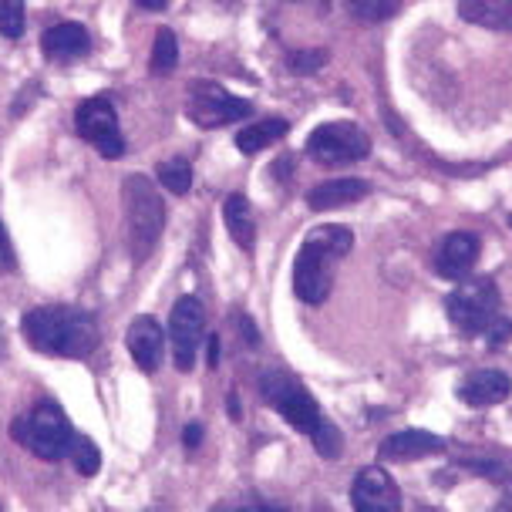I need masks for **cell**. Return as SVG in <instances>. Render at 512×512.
Wrapping results in <instances>:
<instances>
[{
	"instance_id": "cell-7",
	"label": "cell",
	"mask_w": 512,
	"mask_h": 512,
	"mask_svg": "<svg viewBox=\"0 0 512 512\" xmlns=\"http://www.w3.org/2000/svg\"><path fill=\"white\" fill-rule=\"evenodd\" d=\"M337 263H341V256L324 250L314 236H307L297 253V263H294V294L310 307L324 304V300L331 297Z\"/></svg>"
},
{
	"instance_id": "cell-12",
	"label": "cell",
	"mask_w": 512,
	"mask_h": 512,
	"mask_svg": "<svg viewBox=\"0 0 512 512\" xmlns=\"http://www.w3.org/2000/svg\"><path fill=\"white\" fill-rule=\"evenodd\" d=\"M445 452V438L435 432H422V428H405L395 432L381 442V459L384 462H415L428 459V455H442Z\"/></svg>"
},
{
	"instance_id": "cell-5",
	"label": "cell",
	"mask_w": 512,
	"mask_h": 512,
	"mask_svg": "<svg viewBox=\"0 0 512 512\" xmlns=\"http://www.w3.org/2000/svg\"><path fill=\"white\" fill-rule=\"evenodd\" d=\"M307 155L327 169L351 166V162H361L371 155V139L361 125L344 122V118L341 122H324L307 135Z\"/></svg>"
},
{
	"instance_id": "cell-22",
	"label": "cell",
	"mask_w": 512,
	"mask_h": 512,
	"mask_svg": "<svg viewBox=\"0 0 512 512\" xmlns=\"http://www.w3.org/2000/svg\"><path fill=\"white\" fill-rule=\"evenodd\" d=\"M155 176H159V182L172 192V196H186V192L192 189V169H189V162H186V159L159 162Z\"/></svg>"
},
{
	"instance_id": "cell-25",
	"label": "cell",
	"mask_w": 512,
	"mask_h": 512,
	"mask_svg": "<svg viewBox=\"0 0 512 512\" xmlns=\"http://www.w3.org/2000/svg\"><path fill=\"white\" fill-rule=\"evenodd\" d=\"M310 438H314V448L324 455V459H337V455H341V432L334 428L331 418H324V425H320Z\"/></svg>"
},
{
	"instance_id": "cell-15",
	"label": "cell",
	"mask_w": 512,
	"mask_h": 512,
	"mask_svg": "<svg viewBox=\"0 0 512 512\" xmlns=\"http://www.w3.org/2000/svg\"><path fill=\"white\" fill-rule=\"evenodd\" d=\"M371 196V182L358 179V176H337V179H324L320 186L307 192V206L314 213H327V209H341L351 206L358 199Z\"/></svg>"
},
{
	"instance_id": "cell-27",
	"label": "cell",
	"mask_w": 512,
	"mask_h": 512,
	"mask_svg": "<svg viewBox=\"0 0 512 512\" xmlns=\"http://www.w3.org/2000/svg\"><path fill=\"white\" fill-rule=\"evenodd\" d=\"M17 267V256H14V243L11 236H7V226L0 223V270H14Z\"/></svg>"
},
{
	"instance_id": "cell-36",
	"label": "cell",
	"mask_w": 512,
	"mask_h": 512,
	"mask_svg": "<svg viewBox=\"0 0 512 512\" xmlns=\"http://www.w3.org/2000/svg\"><path fill=\"white\" fill-rule=\"evenodd\" d=\"M509 479H512V469H509Z\"/></svg>"
},
{
	"instance_id": "cell-18",
	"label": "cell",
	"mask_w": 512,
	"mask_h": 512,
	"mask_svg": "<svg viewBox=\"0 0 512 512\" xmlns=\"http://www.w3.org/2000/svg\"><path fill=\"white\" fill-rule=\"evenodd\" d=\"M287 132H290V122H287V118H280V115L263 118V122H250V125H243L240 132H236V149H240L243 155H256V152L270 149L273 142H280Z\"/></svg>"
},
{
	"instance_id": "cell-20",
	"label": "cell",
	"mask_w": 512,
	"mask_h": 512,
	"mask_svg": "<svg viewBox=\"0 0 512 512\" xmlns=\"http://www.w3.org/2000/svg\"><path fill=\"white\" fill-rule=\"evenodd\" d=\"M459 14L469 24L512 31V0H459Z\"/></svg>"
},
{
	"instance_id": "cell-6",
	"label": "cell",
	"mask_w": 512,
	"mask_h": 512,
	"mask_svg": "<svg viewBox=\"0 0 512 512\" xmlns=\"http://www.w3.org/2000/svg\"><path fill=\"white\" fill-rule=\"evenodd\" d=\"M263 398L270 401L273 408L287 418L290 428H297L300 435H314L320 425H324V411L314 401V395L304 388L300 381L290 378L287 371H267L263 374Z\"/></svg>"
},
{
	"instance_id": "cell-24",
	"label": "cell",
	"mask_w": 512,
	"mask_h": 512,
	"mask_svg": "<svg viewBox=\"0 0 512 512\" xmlns=\"http://www.w3.org/2000/svg\"><path fill=\"white\" fill-rule=\"evenodd\" d=\"M0 34L4 38L24 34V0H0Z\"/></svg>"
},
{
	"instance_id": "cell-17",
	"label": "cell",
	"mask_w": 512,
	"mask_h": 512,
	"mask_svg": "<svg viewBox=\"0 0 512 512\" xmlns=\"http://www.w3.org/2000/svg\"><path fill=\"white\" fill-rule=\"evenodd\" d=\"M91 41H88V31L81 24H54L44 31L41 38V51L48 54L51 61H71V58H81L88 54Z\"/></svg>"
},
{
	"instance_id": "cell-31",
	"label": "cell",
	"mask_w": 512,
	"mask_h": 512,
	"mask_svg": "<svg viewBox=\"0 0 512 512\" xmlns=\"http://www.w3.org/2000/svg\"><path fill=\"white\" fill-rule=\"evenodd\" d=\"M182 442H186L189 448H196L199 442H203V428H199V425H189L186 432H182Z\"/></svg>"
},
{
	"instance_id": "cell-26",
	"label": "cell",
	"mask_w": 512,
	"mask_h": 512,
	"mask_svg": "<svg viewBox=\"0 0 512 512\" xmlns=\"http://www.w3.org/2000/svg\"><path fill=\"white\" fill-rule=\"evenodd\" d=\"M324 61H327L324 51H297V54H290V71H300V75H314V71Z\"/></svg>"
},
{
	"instance_id": "cell-8",
	"label": "cell",
	"mask_w": 512,
	"mask_h": 512,
	"mask_svg": "<svg viewBox=\"0 0 512 512\" xmlns=\"http://www.w3.org/2000/svg\"><path fill=\"white\" fill-rule=\"evenodd\" d=\"M75 125H78L81 139H88L105 159H122L125 155V139H122V128H118L115 105L108 102L105 95H95V98H88V102H81Z\"/></svg>"
},
{
	"instance_id": "cell-23",
	"label": "cell",
	"mask_w": 512,
	"mask_h": 512,
	"mask_svg": "<svg viewBox=\"0 0 512 512\" xmlns=\"http://www.w3.org/2000/svg\"><path fill=\"white\" fill-rule=\"evenodd\" d=\"M71 459H75V469L91 479V475H98L102 469V452H98V445L91 442L88 435H75V445H71Z\"/></svg>"
},
{
	"instance_id": "cell-19",
	"label": "cell",
	"mask_w": 512,
	"mask_h": 512,
	"mask_svg": "<svg viewBox=\"0 0 512 512\" xmlns=\"http://www.w3.org/2000/svg\"><path fill=\"white\" fill-rule=\"evenodd\" d=\"M223 219H226V230H230L233 243L250 253L256 246V219H253L250 199H246L243 192H233L223 203Z\"/></svg>"
},
{
	"instance_id": "cell-21",
	"label": "cell",
	"mask_w": 512,
	"mask_h": 512,
	"mask_svg": "<svg viewBox=\"0 0 512 512\" xmlns=\"http://www.w3.org/2000/svg\"><path fill=\"white\" fill-rule=\"evenodd\" d=\"M176 64H179V41L169 27H162L152 44V75H172Z\"/></svg>"
},
{
	"instance_id": "cell-3",
	"label": "cell",
	"mask_w": 512,
	"mask_h": 512,
	"mask_svg": "<svg viewBox=\"0 0 512 512\" xmlns=\"http://www.w3.org/2000/svg\"><path fill=\"white\" fill-rule=\"evenodd\" d=\"M499 304H502V297H499L496 280L475 277V280H459V287L445 300V310H448V320H452L462 334L479 337L502 317Z\"/></svg>"
},
{
	"instance_id": "cell-11",
	"label": "cell",
	"mask_w": 512,
	"mask_h": 512,
	"mask_svg": "<svg viewBox=\"0 0 512 512\" xmlns=\"http://www.w3.org/2000/svg\"><path fill=\"white\" fill-rule=\"evenodd\" d=\"M354 512H401V489L388 472L371 465L361 469L351 489Z\"/></svg>"
},
{
	"instance_id": "cell-34",
	"label": "cell",
	"mask_w": 512,
	"mask_h": 512,
	"mask_svg": "<svg viewBox=\"0 0 512 512\" xmlns=\"http://www.w3.org/2000/svg\"><path fill=\"white\" fill-rule=\"evenodd\" d=\"M219 512H260V509H253V506H236V509H219Z\"/></svg>"
},
{
	"instance_id": "cell-2",
	"label": "cell",
	"mask_w": 512,
	"mask_h": 512,
	"mask_svg": "<svg viewBox=\"0 0 512 512\" xmlns=\"http://www.w3.org/2000/svg\"><path fill=\"white\" fill-rule=\"evenodd\" d=\"M122 203H125L128 246H132L135 263H145L162 240L166 206H162V196L155 192L149 176H128L122 182Z\"/></svg>"
},
{
	"instance_id": "cell-9",
	"label": "cell",
	"mask_w": 512,
	"mask_h": 512,
	"mask_svg": "<svg viewBox=\"0 0 512 512\" xmlns=\"http://www.w3.org/2000/svg\"><path fill=\"white\" fill-rule=\"evenodd\" d=\"M203 331H206V310L199 304V297H179L169 314V341L179 371H192L196 351L203 344Z\"/></svg>"
},
{
	"instance_id": "cell-14",
	"label": "cell",
	"mask_w": 512,
	"mask_h": 512,
	"mask_svg": "<svg viewBox=\"0 0 512 512\" xmlns=\"http://www.w3.org/2000/svg\"><path fill=\"white\" fill-rule=\"evenodd\" d=\"M125 344H128V354L135 358V364H139L145 374H152L162 364V344H166V334H162L159 320L142 314L128 324Z\"/></svg>"
},
{
	"instance_id": "cell-32",
	"label": "cell",
	"mask_w": 512,
	"mask_h": 512,
	"mask_svg": "<svg viewBox=\"0 0 512 512\" xmlns=\"http://www.w3.org/2000/svg\"><path fill=\"white\" fill-rule=\"evenodd\" d=\"M135 4H139L142 11H162V7H169V0H135Z\"/></svg>"
},
{
	"instance_id": "cell-1",
	"label": "cell",
	"mask_w": 512,
	"mask_h": 512,
	"mask_svg": "<svg viewBox=\"0 0 512 512\" xmlns=\"http://www.w3.org/2000/svg\"><path fill=\"white\" fill-rule=\"evenodd\" d=\"M27 344L54 358H88L98 344L95 317L75 307H38L21 320Z\"/></svg>"
},
{
	"instance_id": "cell-30",
	"label": "cell",
	"mask_w": 512,
	"mask_h": 512,
	"mask_svg": "<svg viewBox=\"0 0 512 512\" xmlns=\"http://www.w3.org/2000/svg\"><path fill=\"white\" fill-rule=\"evenodd\" d=\"M344 4H347V11H351V14L371 17V11H374V4H378V0H344Z\"/></svg>"
},
{
	"instance_id": "cell-28",
	"label": "cell",
	"mask_w": 512,
	"mask_h": 512,
	"mask_svg": "<svg viewBox=\"0 0 512 512\" xmlns=\"http://www.w3.org/2000/svg\"><path fill=\"white\" fill-rule=\"evenodd\" d=\"M486 337H489V344H496V347L506 344L509 337H512V320L509 317H499L496 324H492L489 331H486Z\"/></svg>"
},
{
	"instance_id": "cell-13",
	"label": "cell",
	"mask_w": 512,
	"mask_h": 512,
	"mask_svg": "<svg viewBox=\"0 0 512 512\" xmlns=\"http://www.w3.org/2000/svg\"><path fill=\"white\" fill-rule=\"evenodd\" d=\"M479 236L472 233H448L435 256V270L445 280H465L472 273V267L479 263Z\"/></svg>"
},
{
	"instance_id": "cell-29",
	"label": "cell",
	"mask_w": 512,
	"mask_h": 512,
	"mask_svg": "<svg viewBox=\"0 0 512 512\" xmlns=\"http://www.w3.org/2000/svg\"><path fill=\"white\" fill-rule=\"evenodd\" d=\"M398 11V0H378L371 11V21H384V17H391Z\"/></svg>"
},
{
	"instance_id": "cell-35",
	"label": "cell",
	"mask_w": 512,
	"mask_h": 512,
	"mask_svg": "<svg viewBox=\"0 0 512 512\" xmlns=\"http://www.w3.org/2000/svg\"><path fill=\"white\" fill-rule=\"evenodd\" d=\"M260 512H287V509H280V506H260Z\"/></svg>"
},
{
	"instance_id": "cell-33",
	"label": "cell",
	"mask_w": 512,
	"mask_h": 512,
	"mask_svg": "<svg viewBox=\"0 0 512 512\" xmlns=\"http://www.w3.org/2000/svg\"><path fill=\"white\" fill-rule=\"evenodd\" d=\"M209 364H213V368L219 364V341H216V337L209 341Z\"/></svg>"
},
{
	"instance_id": "cell-10",
	"label": "cell",
	"mask_w": 512,
	"mask_h": 512,
	"mask_svg": "<svg viewBox=\"0 0 512 512\" xmlns=\"http://www.w3.org/2000/svg\"><path fill=\"white\" fill-rule=\"evenodd\" d=\"M250 112H253V105L246 102V98L230 95V91L213 85V81H199V85H192L189 115L199 128H219V125L240 122V118H246Z\"/></svg>"
},
{
	"instance_id": "cell-16",
	"label": "cell",
	"mask_w": 512,
	"mask_h": 512,
	"mask_svg": "<svg viewBox=\"0 0 512 512\" xmlns=\"http://www.w3.org/2000/svg\"><path fill=\"white\" fill-rule=\"evenodd\" d=\"M512 391V381L509 374H502L496 368H482V371H472L469 378L462 381L459 395L465 405L472 408H492V405H502Z\"/></svg>"
},
{
	"instance_id": "cell-4",
	"label": "cell",
	"mask_w": 512,
	"mask_h": 512,
	"mask_svg": "<svg viewBox=\"0 0 512 512\" xmlns=\"http://www.w3.org/2000/svg\"><path fill=\"white\" fill-rule=\"evenodd\" d=\"M14 438L24 442L44 462H61L64 455H71V445H75V432H71L68 418L51 401L38 405L27 418H17Z\"/></svg>"
}]
</instances>
